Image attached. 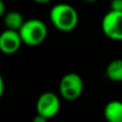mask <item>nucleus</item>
Here are the masks:
<instances>
[{
    "label": "nucleus",
    "instance_id": "obj_10",
    "mask_svg": "<svg viewBox=\"0 0 122 122\" xmlns=\"http://www.w3.org/2000/svg\"><path fill=\"white\" fill-rule=\"evenodd\" d=\"M109 10L120 11V12H122V0H110Z\"/></svg>",
    "mask_w": 122,
    "mask_h": 122
},
{
    "label": "nucleus",
    "instance_id": "obj_15",
    "mask_svg": "<svg viewBox=\"0 0 122 122\" xmlns=\"http://www.w3.org/2000/svg\"><path fill=\"white\" fill-rule=\"evenodd\" d=\"M84 2H86V3H94V2H97V0H82Z\"/></svg>",
    "mask_w": 122,
    "mask_h": 122
},
{
    "label": "nucleus",
    "instance_id": "obj_5",
    "mask_svg": "<svg viewBox=\"0 0 122 122\" xmlns=\"http://www.w3.org/2000/svg\"><path fill=\"white\" fill-rule=\"evenodd\" d=\"M36 114L45 117L47 119H51L56 117L60 112L61 108V102L60 97L58 94L51 92V91H46L43 92L36 101Z\"/></svg>",
    "mask_w": 122,
    "mask_h": 122
},
{
    "label": "nucleus",
    "instance_id": "obj_3",
    "mask_svg": "<svg viewBox=\"0 0 122 122\" xmlns=\"http://www.w3.org/2000/svg\"><path fill=\"white\" fill-rule=\"evenodd\" d=\"M84 80L77 73L70 72L62 76L59 82L60 97L64 101L74 102L77 101L84 92Z\"/></svg>",
    "mask_w": 122,
    "mask_h": 122
},
{
    "label": "nucleus",
    "instance_id": "obj_9",
    "mask_svg": "<svg viewBox=\"0 0 122 122\" xmlns=\"http://www.w3.org/2000/svg\"><path fill=\"white\" fill-rule=\"evenodd\" d=\"M105 75L112 82H122V59H115L107 64Z\"/></svg>",
    "mask_w": 122,
    "mask_h": 122
},
{
    "label": "nucleus",
    "instance_id": "obj_11",
    "mask_svg": "<svg viewBox=\"0 0 122 122\" xmlns=\"http://www.w3.org/2000/svg\"><path fill=\"white\" fill-rule=\"evenodd\" d=\"M47 121H48V119L41 116V115H39V114H36V116L34 117L33 120H32V122H47Z\"/></svg>",
    "mask_w": 122,
    "mask_h": 122
},
{
    "label": "nucleus",
    "instance_id": "obj_4",
    "mask_svg": "<svg viewBox=\"0 0 122 122\" xmlns=\"http://www.w3.org/2000/svg\"><path fill=\"white\" fill-rule=\"evenodd\" d=\"M101 28L105 36L112 41H122V12L109 10L103 16Z\"/></svg>",
    "mask_w": 122,
    "mask_h": 122
},
{
    "label": "nucleus",
    "instance_id": "obj_14",
    "mask_svg": "<svg viewBox=\"0 0 122 122\" xmlns=\"http://www.w3.org/2000/svg\"><path fill=\"white\" fill-rule=\"evenodd\" d=\"M34 1L36 3H39V4H46V3H49L51 0H32Z\"/></svg>",
    "mask_w": 122,
    "mask_h": 122
},
{
    "label": "nucleus",
    "instance_id": "obj_13",
    "mask_svg": "<svg viewBox=\"0 0 122 122\" xmlns=\"http://www.w3.org/2000/svg\"><path fill=\"white\" fill-rule=\"evenodd\" d=\"M3 92H4V80L2 77H0V97L3 95Z\"/></svg>",
    "mask_w": 122,
    "mask_h": 122
},
{
    "label": "nucleus",
    "instance_id": "obj_1",
    "mask_svg": "<svg viewBox=\"0 0 122 122\" xmlns=\"http://www.w3.org/2000/svg\"><path fill=\"white\" fill-rule=\"evenodd\" d=\"M51 23L61 32H71L77 27L79 15L76 9L69 3L55 4L49 11Z\"/></svg>",
    "mask_w": 122,
    "mask_h": 122
},
{
    "label": "nucleus",
    "instance_id": "obj_7",
    "mask_svg": "<svg viewBox=\"0 0 122 122\" xmlns=\"http://www.w3.org/2000/svg\"><path fill=\"white\" fill-rule=\"evenodd\" d=\"M103 116L107 122H122V101H109L104 107Z\"/></svg>",
    "mask_w": 122,
    "mask_h": 122
},
{
    "label": "nucleus",
    "instance_id": "obj_2",
    "mask_svg": "<svg viewBox=\"0 0 122 122\" xmlns=\"http://www.w3.org/2000/svg\"><path fill=\"white\" fill-rule=\"evenodd\" d=\"M23 43L27 46L33 47L41 45L47 38L48 29L46 24L39 18H30L24 23L19 29Z\"/></svg>",
    "mask_w": 122,
    "mask_h": 122
},
{
    "label": "nucleus",
    "instance_id": "obj_6",
    "mask_svg": "<svg viewBox=\"0 0 122 122\" xmlns=\"http://www.w3.org/2000/svg\"><path fill=\"white\" fill-rule=\"evenodd\" d=\"M23 44L19 31L5 29L0 34V51L5 55H13L17 53Z\"/></svg>",
    "mask_w": 122,
    "mask_h": 122
},
{
    "label": "nucleus",
    "instance_id": "obj_8",
    "mask_svg": "<svg viewBox=\"0 0 122 122\" xmlns=\"http://www.w3.org/2000/svg\"><path fill=\"white\" fill-rule=\"evenodd\" d=\"M25 21L23 14L18 11H9L3 16V23L6 29L19 31Z\"/></svg>",
    "mask_w": 122,
    "mask_h": 122
},
{
    "label": "nucleus",
    "instance_id": "obj_12",
    "mask_svg": "<svg viewBox=\"0 0 122 122\" xmlns=\"http://www.w3.org/2000/svg\"><path fill=\"white\" fill-rule=\"evenodd\" d=\"M5 13V3H4L3 0H0V16L3 17Z\"/></svg>",
    "mask_w": 122,
    "mask_h": 122
}]
</instances>
